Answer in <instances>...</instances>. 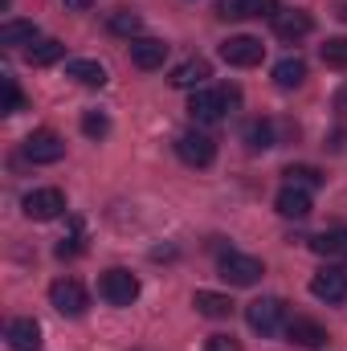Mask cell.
Returning a JSON list of instances; mask_svg holds the SVG:
<instances>
[{"instance_id":"9a60e30c","label":"cell","mask_w":347,"mask_h":351,"mask_svg":"<svg viewBox=\"0 0 347 351\" xmlns=\"http://www.w3.org/2000/svg\"><path fill=\"white\" fill-rule=\"evenodd\" d=\"M274 208H278L282 217H290V221H302V217L311 213V192H307V188L286 184V188L274 196Z\"/></svg>"},{"instance_id":"ba28073f","label":"cell","mask_w":347,"mask_h":351,"mask_svg":"<svg viewBox=\"0 0 347 351\" xmlns=\"http://www.w3.org/2000/svg\"><path fill=\"white\" fill-rule=\"evenodd\" d=\"M270 21H274V33H278L282 41H302V37L315 29V16H311L307 8H278Z\"/></svg>"},{"instance_id":"3957f363","label":"cell","mask_w":347,"mask_h":351,"mask_svg":"<svg viewBox=\"0 0 347 351\" xmlns=\"http://www.w3.org/2000/svg\"><path fill=\"white\" fill-rule=\"evenodd\" d=\"M261 274H265V265L261 258H250V254H237V250H229V254H221V278L229 282V286H258Z\"/></svg>"},{"instance_id":"5b68a950","label":"cell","mask_w":347,"mask_h":351,"mask_svg":"<svg viewBox=\"0 0 347 351\" xmlns=\"http://www.w3.org/2000/svg\"><path fill=\"white\" fill-rule=\"evenodd\" d=\"M176 156L188 164V168H208L217 160V143L204 135V131H184L176 139Z\"/></svg>"},{"instance_id":"ac0fdd59","label":"cell","mask_w":347,"mask_h":351,"mask_svg":"<svg viewBox=\"0 0 347 351\" xmlns=\"http://www.w3.org/2000/svg\"><path fill=\"white\" fill-rule=\"evenodd\" d=\"M192 306H196L204 319H229V315H233V298H229V294H217V290H196V294H192Z\"/></svg>"},{"instance_id":"484cf974","label":"cell","mask_w":347,"mask_h":351,"mask_svg":"<svg viewBox=\"0 0 347 351\" xmlns=\"http://www.w3.org/2000/svg\"><path fill=\"white\" fill-rule=\"evenodd\" d=\"M246 143H250V152H265V147H274V127H270L265 119H254V123L246 127Z\"/></svg>"},{"instance_id":"8992f818","label":"cell","mask_w":347,"mask_h":351,"mask_svg":"<svg viewBox=\"0 0 347 351\" xmlns=\"http://www.w3.org/2000/svg\"><path fill=\"white\" fill-rule=\"evenodd\" d=\"M261 58H265V45H261L258 37H229L225 45H221V62L225 66H237V70H250V66H258Z\"/></svg>"},{"instance_id":"e0dca14e","label":"cell","mask_w":347,"mask_h":351,"mask_svg":"<svg viewBox=\"0 0 347 351\" xmlns=\"http://www.w3.org/2000/svg\"><path fill=\"white\" fill-rule=\"evenodd\" d=\"M208 74H213V70H208V62H204V58H188V62H180V66L172 70V78H168V82H172L176 90H196Z\"/></svg>"},{"instance_id":"d6a6232c","label":"cell","mask_w":347,"mask_h":351,"mask_svg":"<svg viewBox=\"0 0 347 351\" xmlns=\"http://www.w3.org/2000/svg\"><path fill=\"white\" fill-rule=\"evenodd\" d=\"M339 16L347 21V0H339Z\"/></svg>"},{"instance_id":"83f0119b","label":"cell","mask_w":347,"mask_h":351,"mask_svg":"<svg viewBox=\"0 0 347 351\" xmlns=\"http://www.w3.org/2000/svg\"><path fill=\"white\" fill-rule=\"evenodd\" d=\"M323 62H327L331 70H347V37H331V41L323 45Z\"/></svg>"},{"instance_id":"44dd1931","label":"cell","mask_w":347,"mask_h":351,"mask_svg":"<svg viewBox=\"0 0 347 351\" xmlns=\"http://www.w3.org/2000/svg\"><path fill=\"white\" fill-rule=\"evenodd\" d=\"M274 82L282 90H294L307 82V62L302 58H282L278 66H274Z\"/></svg>"},{"instance_id":"30bf717a","label":"cell","mask_w":347,"mask_h":351,"mask_svg":"<svg viewBox=\"0 0 347 351\" xmlns=\"http://www.w3.org/2000/svg\"><path fill=\"white\" fill-rule=\"evenodd\" d=\"M62 156H66V143L53 131H33L25 139V160H33V164H58Z\"/></svg>"},{"instance_id":"d6986e66","label":"cell","mask_w":347,"mask_h":351,"mask_svg":"<svg viewBox=\"0 0 347 351\" xmlns=\"http://www.w3.org/2000/svg\"><path fill=\"white\" fill-rule=\"evenodd\" d=\"M66 78H74L78 86H90V90L106 86V70H102L94 58H74V62L66 66Z\"/></svg>"},{"instance_id":"4fadbf2b","label":"cell","mask_w":347,"mask_h":351,"mask_svg":"<svg viewBox=\"0 0 347 351\" xmlns=\"http://www.w3.org/2000/svg\"><path fill=\"white\" fill-rule=\"evenodd\" d=\"M131 62H135L139 70H160V66L168 62V45H164L160 37H135V41H131Z\"/></svg>"},{"instance_id":"f1b7e54d","label":"cell","mask_w":347,"mask_h":351,"mask_svg":"<svg viewBox=\"0 0 347 351\" xmlns=\"http://www.w3.org/2000/svg\"><path fill=\"white\" fill-rule=\"evenodd\" d=\"M21 106H25V98H21L16 82H12V78H4V114H16Z\"/></svg>"},{"instance_id":"277c9868","label":"cell","mask_w":347,"mask_h":351,"mask_svg":"<svg viewBox=\"0 0 347 351\" xmlns=\"http://www.w3.org/2000/svg\"><path fill=\"white\" fill-rule=\"evenodd\" d=\"M21 208H25L29 221H53V217L66 213V192H62V188H33V192L21 200Z\"/></svg>"},{"instance_id":"9c48e42d","label":"cell","mask_w":347,"mask_h":351,"mask_svg":"<svg viewBox=\"0 0 347 351\" xmlns=\"http://www.w3.org/2000/svg\"><path fill=\"white\" fill-rule=\"evenodd\" d=\"M225 110H229V102L221 90H192V98H188V114L196 123H221Z\"/></svg>"},{"instance_id":"52a82bcc","label":"cell","mask_w":347,"mask_h":351,"mask_svg":"<svg viewBox=\"0 0 347 351\" xmlns=\"http://www.w3.org/2000/svg\"><path fill=\"white\" fill-rule=\"evenodd\" d=\"M246 319H250L254 331L274 335V331L282 327V319H286V302H282V298H258V302L246 306Z\"/></svg>"},{"instance_id":"8fae6325","label":"cell","mask_w":347,"mask_h":351,"mask_svg":"<svg viewBox=\"0 0 347 351\" xmlns=\"http://www.w3.org/2000/svg\"><path fill=\"white\" fill-rule=\"evenodd\" d=\"M311 294L319 302H344L347 298V274L339 265H323L315 278H311Z\"/></svg>"},{"instance_id":"5bb4252c","label":"cell","mask_w":347,"mask_h":351,"mask_svg":"<svg viewBox=\"0 0 347 351\" xmlns=\"http://www.w3.org/2000/svg\"><path fill=\"white\" fill-rule=\"evenodd\" d=\"M217 12L225 21H241V16H274L278 12V0H221Z\"/></svg>"},{"instance_id":"7a4b0ae2","label":"cell","mask_w":347,"mask_h":351,"mask_svg":"<svg viewBox=\"0 0 347 351\" xmlns=\"http://www.w3.org/2000/svg\"><path fill=\"white\" fill-rule=\"evenodd\" d=\"M98 294L110 302V306H131L139 298V278L131 269H106L98 278Z\"/></svg>"},{"instance_id":"4316f807","label":"cell","mask_w":347,"mask_h":351,"mask_svg":"<svg viewBox=\"0 0 347 351\" xmlns=\"http://www.w3.org/2000/svg\"><path fill=\"white\" fill-rule=\"evenodd\" d=\"M106 131H110L106 110H86V114H82V135H86V139H106Z\"/></svg>"},{"instance_id":"2e32d148","label":"cell","mask_w":347,"mask_h":351,"mask_svg":"<svg viewBox=\"0 0 347 351\" xmlns=\"http://www.w3.org/2000/svg\"><path fill=\"white\" fill-rule=\"evenodd\" d=\"M4 335H8V348L12 351H37L41 348V323L37 319H12Z\"/></svg>"},{"instance_id":"6da1fadb","label":"cell","mask_w":347,"mask_h":351,"mask_svg":"<svg viewBox=\"0 0 347 351\" xmlns=\"http://www.w3.org/2000/svg\"><path fill=\"white\" fill-rule=\"evenodd\" d=\"M49 302H53V311H58V315L78 319V315H86L90 294H86V286H82L78 278H58V282L49 286Z\"/></svg>"},{"instance_id":"cb8c5ba5","label":"cell","mask_w":347,"mask_h":351,"mask_svg":"<svg viewBox=\"0 0 347 351\" xmlns=\"http://www.w3.org/2000/svg\"><path fill=\"white\" fill-rule=\"evenodd\" d=\"M311 250H315V254H323V258H339V262H347V229H335V233L315 237V241H311Z\"/></svg>"},{"instance_id":"ffe728a7","label":"cell","mask_w":347,"mask_h":351,"mask_svg":"<svg viewBox=\"0 0 347 351\" xmlns=\"http://www.w3.org/2000/svg\"><path fill=\"white\" fill-rule=\"evenodd\" d=\"M0 45H8V49L37 45V25L33 21H4L0 25Z\"/></svg>"},{"instance_id":"1f68e13d","label":"cell","mask_w":347,"mask_h":351,"mask_svg":"<svg viewBox=\"0 0 347 351\" xmlns=\"http://www.w3.org/2000/svg\"><path fill=\"white\" fill-rule=\"evenodd\" d=\"M335 110H347V86L335 94Z\"/></svg>"},{"instance_id":"d4e9b609","label":"cell","mask_w":347,"mask_h":351,"mask_svg":"<svg viewBox=\"0 0 347 351\" xmlns=\"http://www.w3.org/2000/svg\"><path fill=\"white\" fill-rule=\"evenodd\" d=\"M282 176H286V184H294V188H307V192L323 184V172H319V168H311V164H290Z\"/></svg>"},{"instance_id":"f546056e","label":"cell","mask_w":347,"mask_h":351,"mask_svg":"<svg viewBox=\"0 0 347 351\" xmlns=\"http://www.w3.org/2000/svg\"><path fill=\"white\" fill-rule=\"evenodd\" d=\"M204 351H241V343L233 335H208L204 339Z\"/></svg>"},{"instance_id":"7c38bea8","label":"cell","mask_w":347,"mask_h":351,"mask_svg":"<svg viewBox=\"0 0 347 351\" xmlns=\"http://www.w3.org/2000/svg\"><path fill=\"white\" fill-rule=\"evenodd\" d=\"M286 339H290L294 348H323V343H327V327L315 323V319L294 315V319L286 323Z\"/></svg>"},{"instance_id":"7402d4cb","label":"cell","mask_w":347,"mask_h":351,"mask_svg":"<svg viewBox=\"0 0 347 351\" xmlns=\"http://www.w3.org/2000/svg\"><path fill=\"white\" fill-rule=\"evenodd\" d=\"M106 29L115 33V37H139V29H143V16L139 12H131V8H115L110 12V21H106Z\"/></svg>"},{"instance_id":"4dcf8cb0","label":"cell","mask_w":347,"mask_h":351,"mask_svg":"<svg viewBox=\"0 0 347 351\" xmlns=\"http://www.w3.org/2000/svg\"><path fill=\"white\" fill-rule=\"evenodd\" d=\"M62 4H66V8H74V12H82V8H90V4H94V0H62Z\"/></svg>"},{"instance_id":"603a6c76","label":"cell","mask_w":347,"mask_h":351,"mask_svg":"<svg viewBox=\"0 0 347 351\" xmlns=\"http://www.w3.org/2000/svg\"><path fill=\"white\" fill-rule=\"evenodd\" d=\"M25 58H29V66H53V62H62V58H66V45H62V41H53V37H45V41L29 45V49H25Z\"/></svg>"}]
</instances>
